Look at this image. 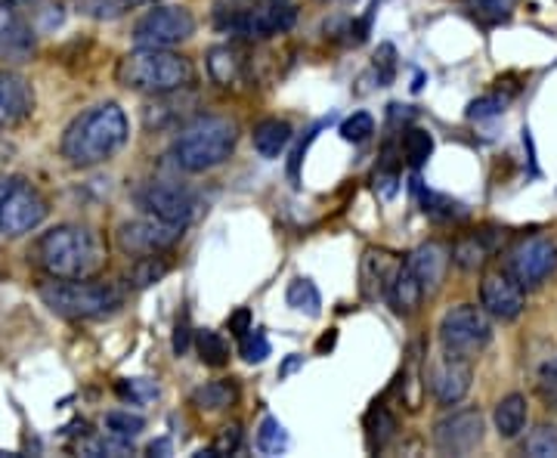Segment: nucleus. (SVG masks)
Here are the masks:
<instances>
[{
	"label": "nucleus",
	"mask_w": 557,
	"mask_h": 458,
	"mask_svg": "<svg viewBox=\"0 0 557 458\" xmlns=\"http://www.w3.org/2000/svg\"><path fill=\"white\" fill-rule=\"evenodd\" d=\"M32 260L50 280H97L106 270V245L94 230L62 223L35 242Z\"/></svg>",
	"instance_id": "f257e3e1"
},
{
	"label": "nucleus",
	"mask_w": 557,
	"mask_h": 458,
	"mask_svg": "<svg viewBox=\"0 0 557 458\" xmlns=\"http://www.w3.org/2000/svg\"><path fill=\"white\" fill-rule=\"evenodd\" d=\"M127 143V119L115 102L87 109L62 134V159L75 168L109 161Z\"/></svg>",
	"instance_id": "f03ea898"
},
{
	"label": "nucleus",
	"mask_w": 557,
	"mask_h": 458,
	"mask_svg": "<svg viewBox=\"0 0 557 458\" xmlns=\"http://www.w3.org/2000/svg\"><path fill=\"white\" fill-rule=\"evenodd\" d=\"M115 75H119V84H124L127 90L156 94V97L177 94L196 78L193 62L180 53H171L168 47H139L119 62Z\"/></svg>",
	"instance_id": "7ed1b4c3"
},
{
	"label": "nucleus",
	"mask_w": 557,
	"mask_h": 458,
	"mask_svg": "<svg viewBox=\"0 0 557 458\" xmlns=\"http://www.w3.org/2000/svg\"><path fill=\"white\" fill-rule=\"evenodd\" d=\"M236 143H239L236 121L220 119V115H205V119H196L180 131L171 152H174V161L183 171L199 174V171L218 168V164L230 159Z\"/></svg>",
	"instance_id": "20e7f679"
},
{
	"label": "nucleus",
	"mask_w": 557,
	"mask_h": 458,
	"mask_svg": "<svg viewBox=\"0 0 557 458\" xmlns=\"http://www.w3.org/2000/svg\"><path fill=\"white\" fill-rule=\"evenodd\" d=\"M298 22L295 0H220L214 25L239 38H273L285 35Z\"/></svg>",
	"instance_id": "39448f33"
},
{
	"label": "nucleus",
	"mask_w": 557,
	"mask_h": 458,
	"mask_svg": "<svg viewBox=\"0 0 557 458\" xmlns=\"http://www.w3.org/2000/svg\"><path fill=\"white\" fill-rule=\"evenodd\" d=\"M40 300L65 319H100L119 310L121 295L119 285L94 280H50L38 288Z\"/></svg>",
	"instance_id": "423d86ee"
},
{
	"label": "nucleus",
	"mask_w": 557,
	"mask_h": 458,
	"mask_svg": "<svg viewBox=\"0 0 557 458\" xmlns=\"http://www.w3.org/2000/svg\"><path fill=\"white\" fill-rule=\"evenodd\" d=\"M493 341V322L490 313L483 307L474 304H461L453 307L443 322H440V344L446 354H456V357H478L486 350V344Z\"/></svg>",
	"instance_id": "0eeeda50"
},
{
	"label": "nucleus",
	"mask_w": 557,
	"mask_h": 458,
	"mask_svg": "<svg viewBox=\"0 0 557 458\" xmlns=\"http://www.w3.org/2000/svg\"><path fill=\"white\" fill-rule=\"evenodd\" d=\"M47 199L25 180L0 183V233L16 239L32 230H38L47 220Z\"/></svg>",
	"instance_id": "6e6552de"
},
{
	"label": "nucleus",
	"mask_w": 557,
	"mask_h": 458,
	"mask_svg": "<svg viewBox=\"0 0 557 458\" xmlns=\"http://www.w3.org/2000/svg\"><path fill=\"white\" fill-rule=\"evenodd\" d=\"M557 270V245L548 236H527L511 245L505 258V273L518 282L523 292L539 288Z\"/></svg>",
	"instance_id": "1a4fd4ad"
},
{
	"label": "nucleus",
	"mask_w": 557,
	"mask_h": 458,
	"mask_svg": "<svg viewBox=\"0 0 557 458\" xmlns=\"http://www.w3.org/2000/svg\"><path fill=\"white\" fill-rule=\"evenodd\" d=\"M196 32V20L183 7H159L149 10L143 20L134 25V40L137 47H171L180 44Z\"/></svg>",
	"instance_id": "9d476101"
},
{
	"label": "nucleus",
	"mask_w": 557,
	"mask_h": 458,
	"mask_svg": "<svg viewBox=\"0 0 557 458\" xmlns=\"http://www.w3.org/2000/svg\"><path fill=\"white\" fill-rule=\"evenodd\" d=\"M186 226L168 223V220H131L119 230V248L131 258H146V255H161L174 248Z\"/></svg>",
	"instance_id": "9b49d317"
},
{
	"label": "nucleus",
	"mask_w": 557,
	"mask_h": 458,
	"mask_svg": "<svg viewBox=\"0 0 557 458\" xmlns=\"http://www.w3.org/2000/svg\"><path fill=\"white\" fill-rule=\"evenodd\" d=\"M483 443L480 409H458L434 424V446L443 456H471Z\"/></svg>",
	"instance_id": "f8f14e48"
},
{
	"label": "nucleus",
	"mask_w": 557,
	"mask_h": 458,
	"mask_svg": "<svg viewBox=\"0 0 557 458\" xmlns=\"http://www.w3.org/2000/svg\"><path fill=\"white\" fill-rule=\"evenodd\" d=\"M139 205L152 214V218L168 220V223H180L186 226L193 211H196V199L186 186L180 183H168V180H156V183H146L139 189Z\"/></svg>",
	"instance_id": "ddd939ff"
},
{
	"label": "nucleus",
	"mask_w": 557,
	"mask_h": 458,
	"mask_svg": "<svg viewBox=\"0 0 557 458\" xmlns=\"http://www.w3.org/2000/svg\"><path fill=\"white\" fill-rule=\"evenodd\" d=\"M471 379H474L471 362L465 357H456V354L443 350V357L431 362V372H428L424 387L431 384V394H434L440 406H456L471 391Z\"/></svg>",
	"instance_id": "4468645a"
},
{
	"label": "nucleus",
	"mask_w": 557,
	"mask_h": 458,
	"mask_svg": "<svg viewBox=\"0 0 557 458\" xmlns=\"http://www.w3.org/2000/svg\"><path fill=\"white\" fill-rule=\"evenodd\" d=\"M480 304H483V310L490 317L511 322V319H518L523 313L527 295L505 270H496V273H486L483 282H480Z\"/></svg>",
	"instance_id": "2eb2a0df"
},
{
	"label": "nucleus",
	"mask_w": 557,
	"mask_h": 458,
	"mask_svg": "<svg viewBox=\"0 0 557 458\" xmlns=\"http://www.w3.org/2000/svg\"><path fill=\"white\" fill-rule=\"evenodd\" d=\"M35 112V90L20 72H0V131L16 127Z\"/></svg>",
	"instance_id": "dca6fc26"
},
{
	"label": "nucleus",
	"mask_w": 557,
	"mask_h": 458,
	"mask_svg": "<svg viewBox=\"0 0 557 458\" xmlns=\"http://www.w3.org/2000/svg\"><path fill=\"white\" fill-rule=\"evenodd\" d=\"M35 57V32L10 3H0V62H28Z\"/></svg>",
	"instance_id": "f3484780"
},
{
	"label": "nucleus",
	"mask_w": 557,
	"mask_h": 458,
	"mask_svg": "<svg viewBox=\"0 0 557 458\" xmlns=\"http://www.w3.org/2000/svg\"><path fill=\"white\" fill-rule=\"evenodd\" d=\"M449 248L443 245V242H428V245H421L416 248L412 255H409V270L416 273V280L421 282V288H424V295H434L443 280H446V270H449Z\"/></svg>",
	"instance_id": "a211bd4d"
},
{
	"label": "nucleus",
	"mask_w": 557,
	"mask_h": 458,
	"mask_svg": "<svg viewBox=\"0 0 557 458\" xmlns=\"http://www.w3.org/2000/svg\"><path fill=\"white\" fill-rule=\"evenodd\" d=\"M399 270V260L394 255H387V251H366V258H362V295L369 300H379L387 298V288H391V282L397 276Z\"/></svg>",
	"instance_id": "6ab92c4d"
},
{
	"label": "nucleus",
	"mask_w": 557,
	"mask_h": 458,
	"mask_svg": "<svg viewBox=\"0 0 557 458\" xmlns=\"http://www.w3.org/2000/svg\"><path fill=\"white\" fill-rule=\"evenodd\" d=\"M424 298V288H421V282L416 280V273L409 270V263H399L397 276L391 282V288H387V300H391V307L403 313V317H409V313H416L418 304Z\"/></svg>",
	"instance_id": "aec40b11"
},
{
	"label": "nucleus",
	"mask_w": 557,
	"mask_h": 458,
	"mask_svg": "<svg viewBox=\"0 0 557 458\" xmlns=\"http://www.w3.org/2000/svg\"><path fill=\"white\" fill-rule=\"evenodd\" d=\"M208 72L223 87L239 84L245 78V53H242L239 47H230V44L226 47H214L208 53Z\"/></svg>",
	"instance_id": "412c9836"
},
{
	"label": "nucleus",
	"mask_w": 557,
	"mask_h": 458,
	"mask_svg": "<svg viewBox=\"0 0 557 458\" xmlns=\"http://www.w3.org/2000/svg\"><path fill=\"white\" fill-rule=\"evenodd\" d=\"M288 143H292V124L288 121L267 119L255 127V149L263 159H276Z\"/></svg>",
	"instance_id": "4be33fe9"
},
{
	"label": "nucleus",
	"mask_w": 557,
	"mask_h": 458,
	"mask_svg": "<svg viewBox=\"0 0 557 458\" xmlns=\"http://www.w3.org/2000/svg\"><path fill=\"white\" fill-rule=\"evenodd\" d=\"M523 424H527V399L520 397V394H511V397L502 399L496 406L498 437L515 440L523 431Z\"/></svg>",
	"instance_id": "5701e85b"
},
{
	"label": "nucleus",
	"mask_w": 557,
	"mask_h": 458,
	"mask_svg": "<svg viewBox=\"0 0 557 458\" xmlns=\"http://www.w3.org/2000/svg\"><path fill=\"white\" fill-rule=\"evenodd\" d=\"M236 397H239V391L233 381H211L193 394V403L205 412H218V409H226L230 403H236Z\"/></svg>",
	"instance_id": "b1692460"
},
{
	"label": "nucleus",
	"mask_w": 557,
	"mask_h": 458,
	"mask_svg": "<svg viewBox=\"0 0 557 458\" xmlns=\"http://www.w3.org/2000/svg\"><path fill=\"white\" fill-rule=\"evenodd\" d=\"M490 242H486V236L483 233H478V236H468V239H461L453 248V260H456L461 270H478V267H483L486 260H490Z\"/></svg>",
	"instance_id": "393cba45"
},
{
	"label": "nucleus",
	"mask_w": 557,
	"mask_h": 458,
	"mask_svg": "<svg viewBox=\"0 0 557 458\" xmlns=\"http://www.w3.org/2000/svg\"><path fill=\"white\" fill-rule=\"evenodd\" d=\"M518 0H465L468 16H474L483 25H496V22L508 20L515 13Z\"/></svg>",
	"instance_id": "a878e982"
},
{
	"label": "nucleus",
	"mask_w": 557,
	"mask_h": 458,
	"mask_svg": "<svg viewBox=\"0 0 557 458\" xmlns=\"http://www.w3.org/2000/svg\"><path fill=\"white\" fill-rule=\"evenodd\" d=\"M288 307L292 310H298V313H307V317H319L322 313V300H319L317 285L310 280H295L288 285Z\"/></svg>",
	"instance_id": "bb28decb"
},
{
	"label": "nucleus",
	"mask_w": 557,
	"mask_h": 458,
	"mask_svg": "<svg viewBox=\"0 0 557 458\" xmlns=\"http://www.w3.org/2000/svg\"><path fill=\"white\" fill-rule=\"evenodd\" d=\"M399 149L406 152V159H409L412 168H421L424 161L431 159V152H434V137L428 131H421V127H412V131H406Z\"/></svg>",
	"instance_id": "cd10ccee"
},
{
	"label": "nucleus",
	"mask_w": 557,
	"mask_h": 458,
	"mask_svg": "<svg viewBox=\"0 0 557 458\" xmlns=\"http://www.w3.org/2000/svg\"><path fill=\"white\" fill-rule=\"evenodd\" d=\"M366 431H369V446H372V449H381L387 440L394 437L397 421H394V416H391L384 406H375V409L369 412V419H366Z\"/></svg>",
	"instance_id": "c85d7f7f"
},
{
	"label": "nucleus",
	"mask_w": 557,
	"mask_h": 458,
	"mask_svg": "<svg viewBox=\"0 0 557 458\" xmlns=\"http://www.w3.org/2000/svg\"><path fill=\"white\" fill-rule=\"evenodd\" d=\"M168 270H171V263L161 258V255H146V258H137V263H134L131 282H134L137 288H146V285L159 282Z\"/></svg>",
	"instance_id": "c756f323"
},
{
	"label": "nucleus",
	"mask_w": 557,
	"mask_h": 458,
	"mask_svg": "<svg viewBox=\"0 0 557 458\" xmlns=\"http://www.w3.org/2000/svg\"><path fill=\"white\" fill-rule=\"evenodd\" d=\"M102 428H106V434L131 443V440L143 434L146 421L139 419V416H131V412H109V416L102 419Z\"/></svg>",
	"instance_id": "7c9ffc66"
},
{
	"label": "nucleus",
	"mask_w": 557,
	"mask_h": 458,
	"mask_svg": "<svg viewBox=\"0 0 557 458\" xmlns=\"http://www.w3.org/2000/svg\"><path fill=\"white\" fill-rule=\"evenodd\" d=\"M196 344H199V357L205 366H214V369L226 366V359H230V347H226V341L220 338L218 332L205 329V332H199Z\"/></svg>",
	"instance_id": "2f4dec72"
},
{
	"label": "nucleus",
	"mask_w": 557,
	"mask_h": 458,
	"mask_svg": "<svg viewBox=\"0 0 557 458\" xmlns=\"http://www.w3.org/2000/svg\"><path fill=\"white\" fill-rule=\"evenodd\" d=\"M258 449L263 456H278V453L288 449V434L276 419H263L258 431Z\"/></svg>",
	"instance_id": "473e14b6"
},
{
	"label": "nucleus",
	"mask_w": 557,
	"mask_h": 458,
	"mask_svg": "<svg viewBox=\"0 0 557 458\" xmlns=\"http://www.w3.org/2000/svg\"><path fill=\"white\" fill-rule=\"evenodd\" d=\"M523 456H533V458L557 456V428H548V424L536 428L530 437L523 440Z\"/></svg>",
	"instance_id": "72a5a7b5"
},
{
	"label": "nucleus",
	"mask_w": 557,
	"mask_h": 458,
	"mask_svg": "<svg viewBox=\"0 0 557 458\" xmlns=\"http://www.w3.org/2000/svg\"><path fill=\"white\" fill-rule=\"evenodd\" d=\"M78 449L84 456H127V453H131V443H127V440L112 437V434L102 431L100 437L84 440Z\"/></svg>",
	"instance_id": "f704fd0d"
},
{
	"label": "nucleus",
	"mask_w": 557,
	"mask_h": 458,
	"mask_svg": "<svg viewBox=\"0 0 557 458\" xmlns=\"http://www.w3.org/2000/svg\"><path fill=\"white\" fill-rule=\"evenodd\" d=\"M239 354L248 362H263L270 357V341L263 335V329H248L239 338Z\"/></svg>",
	"instance_id": "c9c22d12"
},
{
	"label": "nucleus",
	"mask_w": 557,
	"mask_h": 458,
	"mask_svg": "<svg viewBox=\"0 0 557 458\" xmlns=\"http://www.w3.org/2000/svg\"><path fill=\"white\" fill-rule=\"evenodd\" d=\"M372 134H375V121H372V115H366V112H357V115H350V119L341 124V137L347 143L369 140Z\"/></svg>",
	"instance_id": "e433bc0d"
},
{
	"label": "nucleus",
	"mask_w": 557,
	"mask_h": 458,
	"mask_svg": "<svg viewBox=\"0 0 557 458\" xmlns=\"http://www.w3.org/2000/svg\"><path fill=\"white\" fill-rule=\"evenodd\" d=\"M81 13L94 16V20H119L127 10V0H78Z\"/></svg>",
	"instance_id": "4c0bfd02"
},
{
	"label": "nucleus",
	"mask_w": 557,
	"mask_h": 458,
	"mask_svg": "<svg viewBox=\"0 0 557 458\" xmlns=\"http://www.w3.org/2000/svg\"><path fill=\"white\" fill-rule=\"evenodd\" d=\"M536 391H539V397L545 399L552 409H557V357H552L545 366H542V369H539Z\"/></svg>",
	"instance_id": "58836bf2"
},
{
	"label": "nucleus",
	"mask_w": 557,
	"mask_h": 458,
	"mask_svg": "<svg viewBox=\"0 0 557 458\" xmlns=\"http://www.w3.org/2000/svg\"><path fill=\"white\" fill-rule=\"evenodd\" d=\"M119 394L124 399H131V403H149V399L159 397V387H156L152 381L131 379V381H121Z\"/></svg>",
	"instance_id": "ea45409f"
},
{
	"label": "nucleus",
	"mask_w": 557,
	"mask_h": 458,
	"mask_svg": "<svg viewBox=\"0 0 557 458\" xmlns=\"http://www.w3.org/2000/svg\"><path fill=\"white\" fill-rule=\"evenodd\" d=\"M242 443V431L239 424H230V428H223V434L214 440V446L208 449V456H230V453H236Z\"/></svg>",
	"instance_id": "a19ab883"
},
{
	"label": "nucleus",
	"mask_w": 557,
	"mask_h": 458,
	"mask_svg": "<svg viewBox=\"0 0 557 458\" xmlns=\"http://www.w3.org/2000/svg\"><path fill=\"white\" fill-rule=\"evenodd\" d=\"M375 72H379L381 84H391L394 75H397V50H394L391 44H384L379 50V57H375Z\"/></svg>",
	"instance_id": "79ce46f5"
},
{
	"label": "nucleus",
	"mask_w": 557,
	"mask_h": 458,
	"mask_svg": "<svg viewBox=\"0 0 557 458\" xmlns=\"http://www.w3.org/2000/svg\"><path fill=\"white\" fill-rule=\"evenodd\" d=\"M186 347H189V317L183 313V319L177 322V335H174V350L183 354Z\"/></svg>",
	"instance_id": "37998d69"
},
{
	"label": "nucleus",
	"mask_w": 557,
	"mask_h": 458,
	"mask_svg": "<svg viewBox=\"0 0 557 458\" xmlns=\"http://www.w3.org/2000/svg\"><path fill=\"white\" fill-rule=\"evenodd\" d=\"M248 329H251V325H248V310H239L236 317L230 319V332H233L236 338H242V335H245Z\"/></svg>",
	"instance_id": "c03bdc74"
},
{
	"label": "nucleus",
	"mask_w": 557,
	"mask_h": 458,
	"mask_svg": "<svg viewBox=\"0 0 557 458\" xmlns=\"http://www.w3.org/2000/svg\"><path fill=\"white\" fill-rule=\"evenodd\" d=\"M300 362H304V359H300V357H292V359H288V362H285V366H282V372H278V375H288V372H295V369H298Z\"/></svg>",
	"instance_id": "a18cd8bd"
},
{
	"label": "nucleus",
	"mask_w": 557,
	"mask_h": 458,
	"mask_svg": "<svg viewBox=\"0 0 557 458\" xmlns=\"http://www.w3.org/2000/svg\"><path fill=\"white\" fill-rule=\"evenodd\" d=\"M332 344H335V332H332V335H329V338H322V341H319V350H325V347H332Z\"/></svg>",
	"instance_id": "49530a36"
},
{
	"label": "nucleus",
	"mask_w": 557,
	"mask_h": 458,
	"mask_svg": "<svg viewBox=\"0 0 557 458\" xmlns=\"http://www.w3.org/2000/svg\"><path fill=\"white\" fill-rule=\"evenodd\" d=\"M0 3H10V7H16V3H32V0H0Z\"/></svg>",
	"instance_id": "de8ad7c7"
},
{
	"label": "nucleus",
	"mask_w": 557,
	"mask_h": 458,
	"mask_svg": "<svg viewBox=\"0 0 557 458\" xmlns=\"http://www.w3.org/2000/svg\"><path fill=\"white\" fill-rule=\"evenodd\" d=\"M131 3H156V0H127V7H131Z\"/></svg>",
	"instance_id": "09e8293b"
}]
</instances>
